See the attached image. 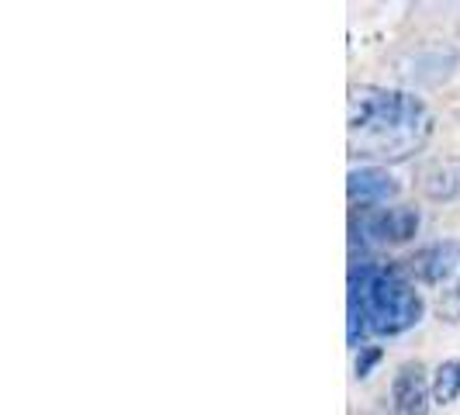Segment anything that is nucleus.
I'll return each instance as SVG.
<instances>
[{
  "mask_svg": "<svg viewBox=\"0 0 460 415\" xmlns=\"http://www.w3.org/2000/svg\"><path fill=\"white\" fill-rule=\"evenodd\" d=\"M402 194V183L395 181L384 166H357L346 177V198L354 208H371V205H388Z\"/></svg>",
  "mask_w": 460,
  "mask_h": 415,
  "instance_id": "4",
  "label": "nucleus"
},
{
  "mask_svg": "<svg viewBox=\"0 0 460 415\" xmlns=\"http://www.w3.org/2000/svg\"><path fill=\"white\" fill-rule=\"evenodd\" d=\"M381 346H360V357L354 363V370H357V377H367L371 370H374V363H381Z\"/></svg>",
  "mask_w": 460,
  "mask_h": 415,
  "instance_id": "10",
  "label": "nucleus"
},
{
  "mask_svg": "<svg viewBox=\"0 0 460 415\" xmlns=\"http://www.w3.org/2000/svg\"><path fill=\"white\" fill-rule=\"evenodd\" d=\"M436 315H439L443 322H450V326L460 322V281H454L450 287L439 291V298H436Z\"/></svg>",
  "mask_w": 460,
  "mask_h": 415,
  "instance_id": "9",
  "label": "nucleus"
},
{
  "mask_svg": "<svg viewBox=\"0 0 460 415\" xmlns=\"http://www.w3.org/2000/svg\"><path fill=\"white\" fill-rule=\"evenodd\" d=\"M350 294L360 298V305L367 311V322H371V333H378V336L409 333L426 315L422 294L391 267H371V263L354 267L350 270Z\"/></svg>",
  "mask_w": 460,
  "mask_h": 415,
  "instance_id": "2",
  "label": "nucleus"
},
{
  "mask_svg": "<svg viewBox=\"0 0 460 415\" xmlns=\"http://www.w3.org/2000/svg\"><path fill=\"white\" fill-rule=\"evenodd\" d=\"M460 398V360H443L433 374V402L443 405H454Z\"/></svg>",
  "mask_w": 460,
  "mask_h": 415,
  "instance_id": "8",
  "label": "nucleus"
},
{
  "mask_svg": "<svg viewBox=\"0 0 460 415\" xmlns=\"http://www.w3.org/2000/svg\"><path fill=\"white\" fill-rule=\"evenodd\" d=\"M422 194L436 201V205H447V201H457L460 198V156L450 159H436L433 166L422 170Z\"/></svg>",
  "mask_w": 460,
  "mask_h": 415,
  "instance_id": "7",
  "label": "nucleus"
},
{
  "mask_svg": "<svg viewBox=\"0 0 460 415\" xmlns=\"http://www.w3.org/2000/svg\"><path fill=\"white\" fill-rule=\"evenodd\" d=\"M419 225H422V218L409 205L378 208V211H371L363 218V233L378 246H405L419 235Z\"/></svg>",
  "mask_w": 460,
  "mask_h": 415,
  "instance_id": "3",
  "label": "nucleus"
},
{
  "mask_svg": "<svg viewBox=\"0 0 460 415\" xmlns=\"http://www.w3.org/2000/svg\"><path fill=\"white\" fill-rule=\"evenodd\" d=\"M433 394V385L426 381V367L419 360H409L398 367L395 374V385H391V405L395 412L415 415L426 412V398Z\"/></svg>",
  "mask_w": 460,
  "mask_h": 415,
  "instance_id": "6",
  "label": "nucleus"
},
{
  "mask_svg": "<svg viewBox=\"0 0 460 415\" xmlns=\"http://www.w3.org/2000/svg\"><path fill=\"white\" fill-rule=\"evenodd\" d=\"M350 156L374 163H405L433 135L430 107L409 90H391L378 83L350 87Z\"/></svg>",
  "mask_w": 460,
  "mask_h": 415,
  "instance_id": "1",
  "label": "nucleus"
},
{
  "mask_svg": "<svg viewBox=\"0 0 460 415\" xmlns=\"http://www.w3.org/2000/svg\"><path fill=\"white\" fill-rule=\"evenodd\" d=\"M409 263H412V274L422 284H443V281L454 277V270L460 267V239H439L433 246L419 250Z\"/></svg>",
  "mask_w": 460,
  "mask_h": 415,
  "instance_id": "5",
  "label": "nucleus"
}]
</instances>
